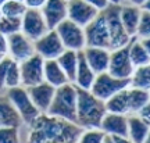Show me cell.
I'll list each match as a JSON object with an SVG mask.
<instances>
[{
    "label": "cell",
    "mask_w": 150,
    "mask_h": 143,
    "mask_svg": "<svg viewBox=\"0 0 150 143\" xmlns=\"http://www.w3.org/2000/svg\"><path fill=\"white\" fill-rule=\"evenodd\" d=\"M7 42H8V49H7V56L13 58L17 63H21L28 57H31L35 54V45L33 42L27 38L21 31L16 32L13 35L7 36Z\"/></svg>",
    "instance_id": "4fadbf2b"
},
{
    "label": "cell",
    "mask_w": 150,
    "mask_h": 143,
    "mask_svg": "<svg viewBox=\"0 0 150 143\" xmlns=\"http://www.w3.org/2000/svg\"><path fill=\"white\" fill-rule=\"evenodd\" d=\"M107 113L104 101L97 99L91 90L76 88V124L83 129L100 128Z\"/></svg>",
    "instance_id": "7a4b0ae2"
},
{
    "label": "cell",
    "mask_w": 150,
    "mask_h": 143,
    "mask_svg": "<svg viewBox=\"0 0 150 143\" xmlns=\"http://www.w3.org/2000/svg\"><path fill=\"white\" fill-rule=\"evenodd\" d=\"M83 56L91 68L95 71V74L106 72L108 69V61H110V49L104 47H93V46H86L83 50Z\"/></svg>",
    "instance_id": "ac0fdd59"
},
{
    "label": "cell",
    "mask_w": 150,
    "mask_h": 143,
    "mask_svg": "<svg viewBox=\"0 0 150 143\" xmlns=\"http://www.w3.org/2000/svg\"><path fill=\"white\" fill-rule=\"evenodd\" d=\"M83 31H85L86 46L110 49V35L102 11L86 27H83Z\"/></svg>",
    "instance_id": "ba28073f"
},
{
    "label": "cell",
    "mask_w": 150,
    "mask_h": 143,
    "mask_svg": "<svg viewBox=\"0 0 150 143\" xmlns=\"http://www.w3.org/2000/svg\"><path fill=\"white\" fill-rule=\"evenodd\" d=\"M7 49H8V42H7V36L4 33L0 32V53L3 56H7Z\"/></svg>",
    "instance_id": "f35d334b"
},
{
    "label": "cell",
    "mask_w": 150,
    "mask_h": 143,
    "mask_svg": "<svg viewBox=\"0 0 150 143\" xmlns=\"http://www.w3.org/2000/svg\"><path fill=\"white\" fill-rule=\"evenodd\" d=\"M138 115H139L140 118H142V120H143V121L150 127V101L149 103H146L145 106L138 111Z\"/></svg>",
    "instance_id": "d590c367"
},
{
    "label": "cell",
    "mask_w": 150,
    "mask_h": 143,
    "mask_svg": "<svg viewBox=\"0 0 150 143\" xmlns=\"http://www.w3.org/2000/svg\"><path fill=\"white\" fill-rule=\"evenodd\" d=\"M0 93H1V92H0Z\"/></svg>",
    "instance_id": "f5cc1de1"
},
{
    "label": "cell",
    "mask_w": 150,
    "mask_h": 143,
    "mask_svg": "<svg viewBox=\"0 0 150 143\" xmlns=\"http://www.w3.org/2000/svg\"><path fill=\"white\" fill-rule=\"evenodd\" d=\"M33 45H35V52L45 60H56L65 50L56 29H49L45 35L36 39Z\"/></svg>",
    "instance_id": "7c38bea8"
},
{
    "label": "cell",
    "mask_w": 150,
    "mask_h": 143,
    "mask_svg": "<svg viewBox=\"0 0 150 143\" xmlns=\"http://www.w3.org/2000/svg\"><path fill=\"white\" fill-rule=\"evenodd\" d=\"M143 143H150V128H149V132H147V135H146L145 140H143Z\"/></svg>",
    "instance_id": "f6af8a7d"
},
{
    "label": "cell",
    "mask_w": 150,
    "mask_h": 143,
    "mask_svg": "<svg viewBox=\"0 0 150 143\" xmlns=\"http://www.w3.org/2000/svg\"><path fill=\"white\" fill-rule=\"evenodd\" d=\"M54 29L57 32L59 38L61 39L65 49L79 52V50H83L86 47L83 27L75 24L70 18H65L64 21H61Z\"/></svg>",
    "instance_id": "8992f818"
},
{
    "label": "cell",
    "mask_w": 150,
    "mask_h": 143,
    "mask_svg": "<svg viewBox=\"0 0 150 143\" xmlns=\"http://www.w3.org/2000/svg\"><path fill=\"white\" fill-rule=\"evenodd\" d=\"M129 86L150 90V64L136 67L129 78Z\"/></svg>",
    "instance_id": "83f0119b"
},
{
    "label": "cell",
    "mask_w": 150,
    "mask_h": 143,
    "mask_svg": "<svg viewBox=\"0 0 150 143\" xmlns=\"http://www.w3.org/2000/svg\"><path fill=\"white\" fill-rule=\"evenodd\" d=\"M3 57H4V56H3V54L0 53V60H1V58H3Z\"/></svg>",
    "instance_id": "c3c4849f"
},
{
    "label": "cell",
    "mask_w": 150,
    "mask_h": 143,
    "mask_svg": "<svg viewBox=\"0 0 150 143\" xmlns=\"http://www.w3.org/2000/svg\"><path fill=\"white\" fill-rule=\"evenodd\" d=\"M11 60L8 56H4V57L0 60V92H3L4 89V79H6V74H7V69H8V65H10Z\"/></svg>",
    "instance_id": "e575fe53"
},
{
    "label": "cell",
    "mask_w": 150,
    "mask_h": 143,
    "mask_svg": "<svg viewBox=\"0 0 150 143\" xmlns=\"http://www.w3.org/2000/svg\"><path fill=\"white\" fill-rule=\"evenodd\" d=\"M128 1H129V4L136 6V7H142V6L145 4L147 0H128Z\"/></svg>",
    "instance_id": "b9f144b4"
},
{
    "label": "cell",
    "mask_w": 150,
    "mask_h": 143,
    "mask_svg": "<svg viewBox=\"0 0 150 143\" xmlns=\"http://www.w3.org/2000/svg\"><path fill=\"white\" fill-rule=\"evenodd\" d=\"M140 7L136 6H120V20L122 22V27L125 32L128 33L131 38H135L136 35V29H138V24H139L140 18Z\"/></svg>",
    "instance_id": "ffe728a7"
},
{
    "label": "cell",
    "mask_w": 150,
    "mask_h": 143,
    "mask_svg": "<svg viewBox=\"0 0 150 143\" xmlns=\"http://www.w3.org/2000/svg\"><path fill=\"white\" fill-rule=\"evenodd\" d=\"M134 64L129 58L128 45L120 49H114L110 53V61H108L107 72L115 78L121 79H129L131 75L134 74Z\"/></svg>",
    "instance_id": "9c48e42d"
},
{
    "label": "cell",
    "mask_w": 150,
    "mask_h": 143,
    "mask_svg": "<svg viewBox=\"0 0 150 143\" xmlns=\"http://www.w3.org/2000/svg\"><path fill=\"white\" fill-rule=\"evenodd\" d=\"M96 78L95 71L91 68V65L88 64V61L85 60L83 52L79 50L78 52V65H76V72H75V79H74V85L76 88L81 89H91L93 81Z\"/></svg>",
    "instance_id": "d6986e66"
},
{
    "label": "cell",
    "mask_w": 150,
    "mask_h": 143,
    "mask_svg": "<svg viewBox=\"0 0 150 143\" xmlns=\"http://www.w3.org/2000/svg\"><path fill=\"white\" fill-rule=\"evenodd\" d=\"M67 18L78 24L81 27H86L100 11L95 8L85 0H68L67 1Z\"/></svg>",
    "instance_id": "5bb4252c"
},
{
    "label": "cell",
    "mask_w": 150,
    "mask_h": 143,
    "mask_svg": "<svg viewBox=\"0 0 150 143\" xmlns=\"http://www.w3.org/2000/svg\"><path fill=\"white\" fill-rule=\"evenodd\" d=\"M103 143H114L110 135H104V139H103Z\"/></svg>",
    "instance_id": "7bdbcfd3"
},
{
    "label": "cell",
    "mask_w": 150,
    "mask_h": 143,
    "mask_svg": "<svg viewBox=\"0 0 150 143\" xmlns=\"http://www.w3.org/2000/svg\"><path fill=\"white\" fill-rule=\"evenodd\" d=\"M27 10V6L24 1H18V0H6L3 4L0 6V11L1 16L6 17H16V18H21L24 13Z\"/></svg>",
    "instance_id": "f1b7e54d"
},
{
    "label": "cell",
    "mask_w": 150,
    "mask_h": 143,
    "mask_svg": "<svg viewBox=\"0 0 150 143\" xmlns=\"http://www.w3.org/2000/svg\"><path fill=\"white\" fill-rule=\"evenodd\" d=\"M4 1H6V0H0V6L3 4V3H4Z\"/></svg>",
    "instance_id": "7dc6e473"
},
{
    "label": "cell",
    "mask_w": 150,
    "mask_h": 143,
    "mask_svg": "<svg viewBox=\"0 0 150 143\" xmlns=\"http://www.w3.org/2000/svg\"><path fill=\"white\" fill-rule=\"evenodd\" d=\"M128 100H129V114H138L142 107L150 101V90L139 89L128 86Z\"/></svg>",
    "instance_id": "4316f807"
},
{
    "label": "cell",
    "mask_w": 150,
    "mask_h": 143,
    "mask_svg": "<svg viewBox=\"0 0 150 143\" xmlns=\"http://www.w3.org/2000/svg\"><path fill=\"white\" fill-rule=\"evenodd\" d=\"M140 8H143V10H147V11H150V0H147V1H146L145 4L142 6V7H140Z\"/></svg>",
    "instance_id": "ee69618b"
},
{
    "label": "cell",
    "mask_w": 150,
    "mask_h": 143,
    "mask_svg": "<svg viewBox=\"0 0 150 143\" xmlns=\"http://www.w3.org/2000/svg\"><path fill=\"white\" fill-rule=\"evenodd\" d=\"M24 3L27 6V8H35V10H40L46 0H24Z\"/></svg>",
    "instance_id": "74e56055"
},
{
    "label": "cell",
    "mask_w": 150,
    "mask_h": 143,
    "mask_svg": "<svg viewBox=\"0 0 150 143\" xmlns=\"http://www.w3.org/2000/svg\"><path fill=\"white\" fill-rule=\"evenodd\" d=\"M20 128L1 127L0 128V143H20Z\"/></svg>",
    "instance_id": "836d02e7"
},
{
    "label": "cell",
    "mask_w": 150,
    "mask_h": 143,
    "mask_svg": "<svg viewBox=\"0 0 150 143\" xmlns=\"http://www.w3.org/2000/svg\"><path fill=\"white\" fill-rule=\"evenodd\" d=\"M120 6L121 4H112V3H110L102 11L103 16H104V20H106L108 35H110V50L127 46L129 43V40L132 39L125 32V29L122 27V22L120 20Z\"/></svg>",
    "instance_id": "277c9868"
},
{
    "label": "cell",
    "mask_w": 150,
    "mask_h": 143,
    "mask_svg": "<svg viewBox=\"0 0 150 143\" xmlns=\"http://www.w3.org/2000/svg\"><path fill=\"white\" fill-rule=\"evenodd\" d=\"M18 1H24V0H18Z\"/></svg>",
    "instance_id": "f907efd6"
},
{
    "label": "cell",
    "mask_w": 150,
    "mask_h": 143,
    "mask_svg": "<svg viewBox=\"0 0 150 143\" xmlns=\"http://www.w3.org/2000/svg\"><path fill=\"white\" fill-rule=\"evenodd\" d=\"M106 133L100 128H93V129H83L81 132L78 142L76 143H103Z\"/></svg>",
    "instance_id": "1f68e13d"
},
{
    "label": "cell",
    "mask_w": 150,
    "mask_h": 143,
    "mask_svg": "<svg viewBox=\"0 0 150 143\" xmlns=\"http://www.w3.org/2000/svg\"><path fill=\"white\" fill-rule=\"evenodd\" d=\"M139 42L142 43V46L145 47V50L147 52V54L150 56V36H147V38H142V39H139Z\"/></svg>",
    "instance_id": "60d3db41"
},
{
    "label": "cell",
    "mask_w": 150,
    "mask_h": 143,
    "mask_svg": "<svg viewBox=\"0 0 150 143\" xmlns=\"http://www.w3.org/2000/svg\"><path fill=\"white\" fill-rule=\"evenodd\" d=\"M6 96L13 104V107L16 108V111L18 113V115H20L24 124L29 125L40 114L36 106L33 104V101L31 100L29 95H28L27 88H24L21 85L8 88V89H6Z\"/></svg>",
    "instance_id": "5b68a950"
},
{
    "label": "cell",
    "mask_w": 150,
    "mask_h": 143,
    "mask_svg": "<svg viewBox=\"0 0 150 143\" xmlns=\"http://www.w3.org/2000/svg\"><path fill=\"white\" fill-rule=\"evenodd\" d=\"M129 86V79H121V78H115L111 74L106 72H100L96 74V78L93 81L91 86V92L96 96L97 99L106 101L108 97L115 95L117 92L125 89Z\"/></svg>",
    "instance_id": "52a82bcc"
},
{
    "label": "cell",
    "mask_w": 150,
    "mask_h": 143,
    "mask_svg": "<svg viewBox=\"0 0 150 143\" xmlns=\"http://www.w3.org/2000/svg\"><path fill=\"white\" fill-rule=\"evenodd\" d=\"M128 52H129V58H131V61H132L135 68L150 64V56L147 54L145 47L142 46V43L139 42L138 38H132L129 40Z\"/></svg>",
    "instance_id": "484cf974"
},
{
    "label": "cell",
    "mask_w": 150,
    "mask_h": 143,
    "mask_svg": "<svg viewBox=\"0 0 150 143\" xmlns=\"http://www.w3.org/2000/svg\"><path fill=\"white\" fill-rule=\"evenodd\" d=\"M111 139L114 143H134L127 136H111Z\"/></svg>",
    "instance_id": "ab89813d"
},
{
    "label": "cell",
    "mask_w": 150,
    "mask_h": 143,
    "mask_svg": "<svg viewBox=\"0 0 150 143\" xmlns=\"http://www.w3.org/2000/svg\"><path fill=\"white\" fill-rule=\"evenodd\" d=\"M27 92L29 97H31V100L33 101V104L39 110V113H46L52 100H53L56 88L43 81V82L38 84V85L27 88Z\"/></svg>",
    "instance_id": "2e32d148"
},
{
    "label": "cell",
    "mask_w": 150,
    "mask_h": 143,
    "mask_svg": "<svg viewBox=\"0 0 150 143\" xmlns=\"http://www.w3.org/2000/svg\"><path fill=\"white\" fill-rule=\"evenodd\" d=\"M85 1H88L89 4H92L99 11H103L108 4H110V0H85Z\"/></svg>",
    "instance_id": "8d00e7d4"
},
{
    "label": "cell",
    "mask_w": 150,
    "mask_h": 143,
    "mask_svg": "<svg viewBox=\"0 0 150 143\" xmlns=\"http://www.w3.org/2000/svg\"><path fill=\"white\" fill-rule=\"evenodd\" d=\"M106 110L108 113H115V114H124L129 115V100H128V88L117 92L115 95L108 97L104 101Z\"/></svg>",
    "instance_id": "cb8c5ba5"
},
{
    "label": "cell",
    "mask_w": 150,
    "mask_h": 143,
    "mask_svg": "<svg viewBox=\"0 0 150 143\" xmlns=\"http://www.w3.org/2000/svg\"><path fill=\"white\" fill-rule=\"evenodd\" d=\"M43 81L50 84L54 88L63 86L70 81L64 74V71L59 65L57 60H45L43 63Z\"/></svg>",
    "instance_id": "44dd1931"
},
{
    "label": "cell",
    "mask_w": 150,
    "mask_h": 143,
    "mask_svg": "<svg viewBox=\"0 0 150 143\" xmlns=\"http://www.w3.org/2000/svg\"><path fill=\"white\" fill-rule=\"evenodd\" d=\"M0 18H1V11H0Z\"/></svg>",
    "instance_id": "681fc988"
},
{
    "label": "cell",
    "mask_w": 150,
    "mask_h": 143,
    "mask_svg": "<svg viewBox=\"0 0 150 143\" xmlns=\"http://www.w3.org/2000/svg\"><path fill=\"white\" fill-rule=\"evenodd\" d=\"M28 127L27 143H76L83 131L76 122L67 121L47 113H40Z\"/></svg>",
    "instance_id": "6da1fadb"
},
{
    "label": "cell",
    "mask_w": 150,
    "mask_h": 143,
    "mask_svg": "<svg viewBox=\"0 0 150 143\" xmlns=\"http://www.w3.org/2000/svg\"><path fill=\"white\" fill-rule=\"evenodd\" d=\"M147 36H150V11L142 8L139 24H138V29H136L135 38L142 39V38H147Z\"/></svg>",
    "instance_id": "d6a6232c"
},
{
    "label": "cell",
    "mask_w": 150,
    "mask_h": 143,
    "mask_svg": "<svg viewBox=\"0 0 150 143\" xmlns=\"http://www.w3.org/2000/svg\"><path fill=\"white\" fill-rule=\"evenodd\" d=\"M149 125L138 114H129L127 138H129L134 143H143L146 135L149 132Z\"/></svg>",
    "instance_id": "603a6c76"
},
{
    "label": "cell",
    "mask_w": 150,
    "mask_h": 143,
    "mask_svg": "<svg viewBox=\"0 0 150 143\" xmlns=\"http://www.w3.org/2000/svg\"><path fill=\"white\" fill-rule=\"evenodd\" d=\"M20 31H21V18L1 16L0 18V32L1 33L8 36V35H13Z\"/></svg>",
    "instance_id": "4dcf8cb0"
},
{
    "label": "cell",
    "mask_w": 150,
    "mask_h": 143,
    "mask_svg": "<svg viewBox=\"0 0 150 143\" xmlns=\"http://www.w3.org/2000/svg\"><path fill=\"white\" fill-rule=\"evenodd\" d=\"M61 69L64 71V74L67 75V78L71 84H74L75 79V72H76V65H78V52L75 50H70L65 49L59 57L56 58Z\"/></svg>",
    "instance_id": "d4e9b609"
},
{
    "label": "cell",
    "mask_w": 150,
    "mask_h": 143,
    "mask_svg": "<svg viewBox=\"0 0 150 143\" xmlns=\"http://www.w3.org/2000/svg\"><path fill=\"white\" fill-rule=\"evenodd\" d=\"M21 85V75H20V64L11 60L8 69H7V74H6V79H4V89L8 88H14V86H20Z\"/></svg>",
    "instance_id": "f546056e"
},
{
    "label": "cell",
    "mask_w": 150,
    "mask_h": 143,
    "mask_svg": "<svg viewBox=\"0 0 150 143\" xmlns=\"http://www.w3.org/2000/svg\"><path fill=\"white\" fill-rule=\"evenodd\" d=\"M67 1H68V0H67Z\"/></svg>",
    "instance_id": "816d5d0a"
},
{
    "label": "cell",
    "mask_w": 150,
    "mask_h": 143,
    "mask_svg": "<svg viewBox=\"0 0 150 143\" xmlns=\"http://www.w3.org/2000/svg\"><path fill=\"white\" fill-rule=\"evenodd\" d=\"M100 129L110 136H127L128 132V115L106 113L100 124Z\"/></svg>",
    "instance_id": "e0dca14e"
},
{
    "label": "cell",
    "mask_w": 150,
    "mask_h": 143,
    "mask_svg": "<svg viewBox=\"0 0 150 143\" xmlns=\"http://www.w3.org/2000/svg\"><path fill=\"white\" fill-rule=\"evenodd\" d=\"M49 31V27L40 10L35 8H27L24 16L21 17V32L32 42L45 35Z\"/></svg>",
    "instance_id": "8fae6325"
},
{
    "label": "cell",
    "mask_w": 150,
    "mask_h": 143,
    "mask_svg": "<svg viewBox=\"0 0 150 143\" xmlns=\"http://www.w3.org/2000/svg\"><path fill=\"white\" fill-rule=\"evenodd\" d=\"M40 11L49 29H54L67 18V0H46Z\"/></svg>",
    "instance_id": "9a60e30c"
},
{
    "label": "cell",
    "mask_w": 150,
    "mask_h": 143,
    "mask_svg": "<svg viewBox=\"0 0 150 143\" xmlns=\"http://www.w3.org/2000/svg\"><path fill=\"white\" fill-rule=\"evenodd\" d=\"M43 63H45V58L38 53L18 63L20 75H21V86L29 88V86L43 82Z\"/></svg>",
    "instance_id": "30bf717a"
},
{
    "label": "cell",
    "mask_w": 150,
    "mask_h": 143,
    "mask_svg": "<svg viewBox=\"0 0 150 143\" xmlns=\"http://www.w3.org/2000/svg\"><path fill=\"white\" fill-rule=\"evenodd\" d=\"M46 113L67 121L76 122V86L68 82L56 88L53 100Z\"/></svg>",
    "instance_id": "3957f363"
},
{
    "label": "cell",
    "mask_w": 150,
    "mask_h": 143,
    "mask_svg": "<svg viewBox=\"0 0 150 143\" xmlns=\"http://www.w3.org/2000/svg\"><path fill=\"white\" fill-rule=\"evenodd\" d=\"M21 118L13 107L7 96H3L0 93V128L1 127H21Z\"/></svg>",
    "instance_id": "7402d4cb"
},
{
    "label": "cell",
    "mask_w": 150,
    "mask_h": 143,
    "mask_svg": "<svg viewBox=\"0 0 150 143\" xmlns=\"http://www.w3.org/2000/svg\"><path fill=\"white\" fill-rule=\"evenodd\" d=\"M121 1L122 0H110V3H112V4H121Z\"/></svg>",
    "instance_id": "bcb514c9"
}]
</instances>
